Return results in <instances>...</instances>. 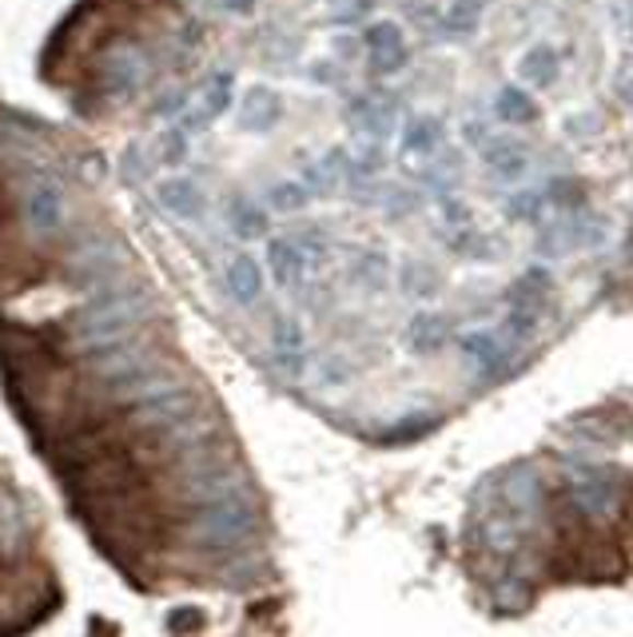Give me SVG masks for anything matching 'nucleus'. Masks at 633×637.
<instances>
[{
  "instance_id": "obj_1",
  "label": "nucleus",
  "mask_w": 633,
  "mask_h": 637,
  "mask_svg": "<svg viewBox=\"0 0 633 637\" xmlns=\"http://www.w3.org/2000/svg\"><path fill=\"white\" fill-rule=\"evenodd\" d=\"M152 315V299L143 287H131V283H112L96 296H88V308L77 315V343L84 351L92 347H108V343H120V339H136V331H140L143 319Z\"/></svg>"
},
{
  "instance_id": "obj_2",
  "label": "nucleus",
  "mask_w": 633,
  "mask_h": 637,
  "mask_svg": "<svg viewBox=\"0 0 633 637\" xmlns=\"http://www.w3.org/2000/svg\"><path fill=\"white\" fill-rule=\"evenodd\" d=\"M84 363L96 371V379L104 383L108 395L131 398V403L140 395H148L152 386L168 383L164 363H160L152 351H143L140 339H120V343H108V347H92V351H84Z\"/></svg>"
},
{
  "instance_id": "obj_3",
  "label": "nucleus",
  "mask_w": 633,
  "mask_h": 637,
  "mask_svg": "<svg viewBox=\"0 0 633 637\" xmlns=\"http://www.w3.org/2000/svg\"><path fill=\"white\" fill-rule=\"evenodd\" d=\"M120 271H124L120 243L104 240V235L84 240L77 252L68 255V279H72L80 291H88V296H96V291H104V287L120 283Z\"/></svg>"
},
{
  "instance_id": "obj_4",
  "label": "nucleus",
  "mask_w": 633,
  "mask_h": 637,
  "mask_svg": "<svg viewBox=\"0 0 633 637\" xmlns=\"http://www.w3.org/2000/svg\"><path fill=\"white\" fill-rule=\"evenodd\" d=\"M252 530H255V506L248 502V498H240V502H223V506L199 510L192 534H196V542L204 549H231L252 538Z\"/></svg>"
},
{
  "instance_id": "obj_5",
  "label": "nucleus",
  "mask_w": 633,
  "mask_h": 637,
  "mask_svg": "<svg viewBox=\"0 0 633 637\" xmlns=\"http://www.w3.org/2000/svg\"><path fill=\"white\" fill-rule=\"evenodd\" d=\"M65 216H68L65 187L48 176L33 179L28 192H24V223H28V231L41 235V240H48V235H56V231L65 228Z\"/></svg>"
},
{
  "instance_id": "obj_6",
  "label": "nucleus",
  "mask_w": 633,
  "mask_h": 637,
  "mask_svg": "<svg viewBox=\"0 0 633 637\" xmlns=\"http://www.w3.org/2000/svg\"><path fill=\"white\" fill-rule=\"evenodd\" d=\"M459 347L479 379H498L503 371H510L514 351H518V347H510L498 331H467L459 339Z\"/></svg>"
},
{
  "instance_id": "obj_7",
  "label": "nucleus",
  "mask_w": 633,
  "mask_h": 637,
  "mask_svg": "<svg viewBox=\"0 0 633 637\" xmlns=\"http://www.w3.org/2000/svg\"><path fill=\"white\" fill-rule=\"evenodd\" d=\"M231 100H235V72H216V77L204 84V92H199V104L196 108H187L180 120H175V128H184L187 136H196L204 132L211 120H219L223 112L231 108Z\"/></svg>"
},
{
  "instance_id": "obj_8",
  "label": "nucleus",
  "mask_w": 633,
  "mask_h": 637,
  "mask_svg": "<svg viewBox=\"0 0 633 637\" xmlns=\"http://www.w3.org/2000/svg\"><path fill=\"white\" fill-rule=\"evenodd\" d=\"M267 271H272L275 287L291 291V287L303 283V275L315 271V267H311V255H307L299 235H275V240H267Z\"/></svg>"
},
{
  "instance_id": "obj_9",
  "label": "nucleus",
  "mask_w": 633,
  "mask_h": 637,
  "mask_svg": "<svg viewBox=\"0 0 633 637\" xmlns=\"http://www.w3.org/2000/svg\"><path fill=\"white\" fill-rule=\"evenodd\" d=\"M263 287H267V271H263V264L252 252L231 255L228 264H223V291H228L231 303L252 308V303H260Z\"/></svg>"
},
{
  "instance_id": "obj_10",
  "label": "nucleus",
  "mask_w": 633,
  "mask_h": 637,
  "mask_svg": "<svg viewBox=\"0 0 633 637\" xmlns=\"http://www.w3.org/2000/svg\"><path fill=\"white\" fill-rule=\"evenodd\" d=\"M362 48H367V56H371L375 72H399V68L406 65V56H411V48H406V36L399 24H371L367 33H362Z\"/></svg>"
},
{
  "instance_id": "obj_11",
  "label": "nucleus",
  "mask_w": 633,
  "mask_h": 637,
  "mask_svg": "<svg viewBox=\"0 0 633 637\" xmlns=\"http://www.w3.org/2000/svg\"><path fill=\"white\" fill-rule=\"evenodd\" d=\"M156 199H160V208L175 220H204V211H208V196H204V187L196 179L187 176H168L164 184L156 187Z\"/></svg>"
},
{
  "instance_id": "obj_12",
  "label": "nucleus",
  "mask_w": 633,
  "mask_h": 637,
  "mask_svg": "<svg viewBox=\"0 0 633 637\" xmlns=\"http://www.w3.org/2000/svg\"><path fill=\"white\" fill-rule=\"evenodd\" d=\"M272 355L279 371L291 379H303L307 371V331L299 327L296 319H279L272 327Z\"/></svg>"
},
{
  "instance_id": "obj_13",
  "label": "nucleus",
  "mask_w": 633,
  "mask_h": 637,
  "mask_svg": "<svg viewBox=\"0 0 633 637\" xmlns=\"http://www.w3.org/2000/svg\"><path fill=\"white\" fill-rule=\"evenodd\" d=\"M100 84H104V92L116 100H128L131 92L143 84V60L136 53H116L104 60V68H100Z\"/></svg>"
},
{
  "instance_id": "obj_14",
  "label": "nucleus",
  "mask_w": 633,
  "mask_h": 637,
  "mask_svg": "<svg viewBox=\"0 0 633 637\" xmlns=\"http://www.w3.org/2000/svg\"><path fill=\"white\" fill-rule=\"evenodd\" d=\"M284 120V100L272 89H252L240 104V128L243 132H272Z\"/></svg>"
},
{
  "instance_id": "obj_15",
  "label": "nucleus",
  "mask_w": 633,
  "mask_h": 637,
  "mask_svg": "<svg viewBox=\"0 0 633 637\" xmlns=\"http://www.w3.org/2000/svg\"><path fill=\"white\" fill-rule=\"evenodd\" d=\"M482 164L491 167L498 179H518L530 164V152H526L522 140L503 136V140H486L482 143Z\"/></svg>"
},
{
  "instance_id": "obj_16",
  "label": "nucleus",
  "mask_w": 633,
  "mask_h": 637,
  "mask_svg": "<svg viewBox=\"0 0 633 637\" xmlns=\"http://www.w3.org/2000/svg\"><path fill=\"white\" fill-rule=\"evenodd\" d=\"M450 343V323L438 311H418L406 327V347L415 355H438Z\"/></svg>"
},
{
  "instance_id": "obj_17",
  "label": "nucleus",
  "mask_w": 633,
  "mask_h": 637,
  "mask_svg": "<svg viewBox=\"0 0 633 637\" xmlns=\"http://www.w3.org/2000/svg\"><path fill=\"white\" fill-rule=\"evenodd\" d=\"M350 172V155L347 148H331L323 160H315V164L303 172V184L311 196H331V192H338V184L347 179Z\"/></svg>"
},
{
  "instance_id": "obj_18",
  "label": "nucleus",
  "mask_w": 633,
  "mask_h": 637,
  "mask_svg": "<svg viewBox=\"0 0 633 637\" xmlns=\"http://www.w3.org/2000/svg\"><path fill=\"white\" fill-rule=\"evenodd\" d=\"M550 287H554V279H550V271L542 264L538 267H526L518 279H514L510 287V308H522V311H542L546 308V296Z\"/></svg>"
},
{
  "instance_id": "obj_19",
  "label": "nucleus",
  "mask_w": 633,
  "mask_h": 637,
  "mask_svg": "<svg viewBox=\"0 0 633 637\" xmlns=\"http://www.w3.org/2000/svg\"><path fill=\"white\" fill-rule=\"evenodd\" d=\"M347 116L359 124L362 132L382 136L387 128H391V120H394V104H391V100H375V96H355V100H350Z\"/></svg>"
},
{
  "instance_id": "obj_20",
  "label": "nucleus",
  "mask_w": 633,
  "mask_h": 637,
  "mask_svg": "<svg viewBox=\"0 0 633 637\" xmlns=\"http://www.w3.org/2000/svg\"><path fill=\"white\" fill-rule=\"evenodd\" d=\"M228 223L240 240H260V235H267V211H263L255 199H243V196L231 199Z\"/></svg>"
},
{
  "instance_id": "obj_21",
  "label": "nucleus",
  "mask_w": 633,
  "mask_h": 637,
  "mask_svg": "<svg viewBox=\"0 0 633 637\" xmlns=\"http://www.w3.org/2000/svg\"><path fill=\"white\" fill-rule=\"evenodd\" d=\"M442 143V124L435 116H418L403 128V155H430Z\"/></svg>"
},
{
  "instance_id": "obj_22",
  "label": "nucleus",
  "mask_w": 633,
  "mask_h": 637,
  "mask_svg": "<svg viewBox=\"0 0 633 637\" xmlns=\"http://www.w3.org/2000/svg\"><path fill=\"white\" fill-rule=\"evenodd\" d=\"M557 53L550 45H534L530 53L522 56V77H526V84H534V89H550L557 80Z\"/></svg>"
},
{
  "instance_id": "obj_23",
  "label": "nucleus",
  "mask_w": 633,
  "mask_h": 637,
  "mask_svg": "<svg viewBox=\"0 0 633 637\" xmlns=\"http://www.w3.org/2000/svg\"><path fill=\"white\" fill-rule=\"evenodd\" d=\"M399 287L415 299H435L442 291V271L430 264H403L399 271Z\"/></svg>"
},
{
  "instance_id": "obj_24",
  "label": "nucleus",
  "mask_w": 633,
  "mask_h": 637,
  "mask_svg": "<svg viewBox=\"0 0 633 637\" xmlns=\"http://www.w3.org/2000/svg\"><path fill=\"white\" fill-rule=\"evenodd\" d=\"M498 116L514 128H526L538 120V100L526 89H503L498 92Z\"/></svg>"
},
{
  "instance_id": "obj_25",
  "label": "nucleus",
  "mask_w": 633,
  "mask_h": 637,
  "mask_svg": "<svg viewBox=\"0 0 633 637\" xmlns=\"http://www.w3.org/2000/svg\"><path fill=\"white\" fill-rule=\"evenodd\" d=\"M391 279V259L382 252H362L355 264H350V283L367 287V291H379Z\"/></svg>"
},
{
  "instance_id": "obj_26",
  "label": "nucleus",
  "mask_w": 633,
  "mask_h": 637,
  "mask_svg": "<svg viewBox=\"0 0 633 637\" xmlns=\"http://www.w3.org/2000/svg\"><path fill=\"white\" fill-rule=\"evenodd\" d=\"M438 427V415H426V410H418V415H406L399 418L387 435H382V442H415L423 439V435H430V430Z\"/></svg>"
},
{
  "instance_id": "obj_27",
  "label": "nucleus",
  "mask_w": 633,
  "mask_h": 637,
  "mask_svg": "<svg viewBox=\"0 0 633 637\" xmlns=\"http://www.w3.org/2000/svg\"><path fill=\"white\" fill-rule=\"evenodd\" d=\"M267 199H272L275 211H303L315 196L307 192L303 179H284V184H275L272 192H267Z\"/></svg>"
},
{
  "instance_id": "obj_28",
  "label": "nucleus",
  "mask_w": 633,
  "mask_h": 637,
  "mask_svg": "<svg viewBox=\"0 0 633 637\" xmlns=\"http://www.w3.org/2000/svg\"><path fill=\"white\" fill-rule=\"evenodd\" d=\"M187 148H192V136L184 132V128H168L160 140H156V160L160 164H168V167H180L187 160Z\"/></svg>"
},
{
  "instance_id": "obj_29",
  "label": "nucleus",
  "mask_w": 633,
  "mask_h": 637,
  "mask_svg": "<svg viewBox=\"0 0 633 637\" xmlns=\"http://www.w3.org/2000/svg\"><path fill=\"white\" fill-rule=\"evenodd\" d=\"M546 211V192H518V196H510V204H506V216L510 220H538Z\"/></svg>"
},
{
  "instance_id": "obj_30",
  "label": "nucleus",
  "mask_w": 633,
  "mask_h": 637,
  "mask_svg": "<svg viewBox=\"0 0 633 637\" xmlns=\"http://www.w3.org/2000/svg\"><path fill=\"white\" fill-rule=\"evenodd\" d=\"M347 374H350V367L338 359V355H327L323 363H319V379L327 386H338V383H347Z\"/></svg>"
},
{
  "instance_id": "obj_31",
  "label": "nucleus",
  "mask_w": 633,
  "mask_h": 637,
  "mask_svg": "<svg viewBox=\"0 0 633 637\" xmlns=\"http://www.w3.org/2000/svg\"><path fill=\"white\" fill-rule=\"evenodd\" d=\"M208 4L223 16H252L255 12V0H208Z\"/></svg>"
},
{
  "instance_id": "obj_32",
  "label": "nucleus",
  "mask_w": 633,
  "mask_h": 637,
  "mask_svg": "<svg viewBox=\"0 0 633 637\" xmlns=\"http://www.w3.org/2000/svg\"><path fill=\"white\" fill-rule=\"evenodd\" d=\"M124 176H128V179H140V176H143L140 148H128V155H124Z\"/></svg>"
}]
</instances>
